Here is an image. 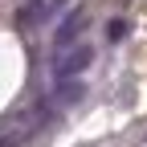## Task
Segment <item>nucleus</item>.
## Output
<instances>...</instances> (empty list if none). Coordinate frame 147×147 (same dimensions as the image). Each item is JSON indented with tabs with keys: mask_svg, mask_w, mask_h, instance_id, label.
I'll return each mask as SVG.
<instances>
[{
	"mask_svg": "<svg viewBox=\"0 0 147 147\" xmlns=\"http://www.w3.org/2000/svg\"><path fill=\"white\" fill-rule=\"evenodd\" d=\"M94 61V45H86V41H78V45H69V49H61V53H53V78H57V86L61 82H78V74Z\"/></svg>",
	"mask_w": 147,
	"mask_h": 147,
	"instance_id": "1",
	"label": "nucleus"
},
{
	"mask_svg": "<svg viewBox=\"0 0 147 147\" xmlns=\"http://www.w3.org/2000/svg\"><path fill=\"white\" fill-rule=\"evenodd\" d=\"M86 25H90V12H86V8L69 12L65 21H61V29L53 33V53H61V49H69V45H78V41H82V33H86Z\"/></svg>",
	"mask_w": 147,
	"mask_h": 147,
	"instance_id": "2",
	"label": "nucleus"
},
{
	"mask_svg": "<svg viewBox=\"0 0 147 147\" xmlns=\"http://www.w3.org/2000/svg\"><path fill=\"white\" fill-rule=\"evenodd\" d=\"M41 123H45V110H33V115H25V119H16L4 135H0V147H25L37 131H41Z\"/></svg>",
	"mask_w": 147,
	"mask_h": 147,
	"instance_id": "3",
	"label": "nucleus"
}]
</instances>
